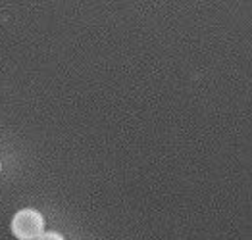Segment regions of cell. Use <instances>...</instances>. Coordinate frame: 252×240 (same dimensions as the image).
I'll return each mask as SVG.
<instances>
[{
	"label": "cell",
	"mask_w": 252,
	"mask_h": 240,
	"mask_svg": "<svg viewBox=\"0 0 252 240\" xmlns=\"http://www.w3.org/2000/svg\"><path fill=\"white\" fill-rule=\"evenodd\" d=\"M12 233L20 240H37L44 233V219L41 212L23 208L12 219Z\"/></svg>",
	"instance_id": "1"
},
{
	"label": "cell",
	"mask_w": 252,
	"mask_h": 240,
	"mask_svg": "<svg viewBox=\"0 0 252 240\" xmlns=\"http://www.w3.org/2000/svg\"><path fill=\"white\" fill-rule=\"evenodd\" d=\"M37 240H65V239H63L60 233H56V231H44Z\"/></svg>",
	"instance_id": "2"
}]
</instances>
